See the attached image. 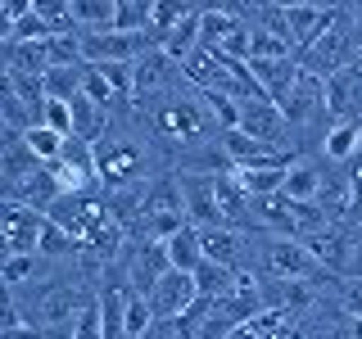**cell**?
I'll return each mask as SVG.
<instances>
[{
  "label": "cell",
  "instance_id": "19",
  "mask_svg": "<svg viewBox=\"0 0 362 339\" xmlns=\"http://www.w3.org/2000/svg\"><path fill=\"white\" fill-rule=\"evenodd\" d=\"M150 14H154V0H118L113 32H127V37H150Z\"/></svg>",
  "mask_w": 362,
  "mask_h": 339
},
{
  "label": "cell",
  "instance_id": "15",
  "mask_svg": "<svg viewBox=\"0 0 362 339\" xmlns=\"http://www.w3.org/2000/svg\"><path fill=\"white\" fill-rule=\"evenodd\" d=\"M168 249V263L173 271H186V276H195L204 267V244H199V226H186V231H177L173 240L163 244Z\"/></svg>",
  "mask_w": 362,
  "mask_h": 339
},
{
  "label": "cell",
  "instance_id": "16",
  "mask_svg": "<svg viewBox=\"0 0 362 339\" xmlns=\"http://www.w3.org/2000/svg\"><path fill=\"white\" fill-rule=\"evenodd\" d=\"M231 172L245 186L249 199H272V195L286 190V172H290V167H231Z\"/></svg>",
  "mask_w": 362,
  "mask_h": 339
},
{
  "label": "cell",
  "instance_id": "25",
  "mask_svg": "<svg viewBox=\"0 0 362 339\" xmlns=\"http://www.w3.org/2000/svg\"><path fill=\"white\" fill-rule=\"evenodd\" d=\"M41 127L59 131L64 141H68V136H73V105H68V100H45V113H41Z\"/></svg>",
  "mask_w": 362,
  "mask_h": 339
},
{
  "label": "cell",
  "instance_id": "20",
  "mask_svg": "<svg viewBox=\"0 0 362 339\" xmlns=\"http://www.w3.org/2000/svg\"><path fill=\"white\" fill-rule=\"evenodd\" d=\"M82 249H86L82 240H73L64 226H54L50 218H45V231H41V244H37V254H41V258H50V263H64V258L82 254Z\"/></svg>",
  "mask_w": 362,
  "mask_h": 339
},
{
  "label": "cell",
  "instance_id": "18",
  "mask_svg": "<svg viewBox=\"0 0 362 339\" xmlns=\"http://www.w3.org/2000/svg\"><path fill=\"white\" fill-rule=\"evenodd\" d=\"M113 18H118V0H73L77 37L82 32H113Z\"/></svg>",
  "mask_w": 362,
  "mask_h": 339
},
{
  "label": "cell",
  "instance_id": "9",
  "mask_svg": "<svg viewBox=\"0 0 362 339\" xmlns=\"http://www.w3.org/2000/svg\"><path fill=\"white\" fill-rule=\"evenodd\" d=\"M168 271H173V263H168V249L163 244L141 240L127 254V285H132V294H141V299H150V290L168 276Z\"/></svg>",
  "mask_w": 362,
  "mask_h": 339
},
{
  "label": "cell",
  "instance_id": "3",
  "mask_svg": "<svg viewBox=\"0 0 362 339\" xmlns=\"http://www.w3.org/2000/svg\"><path fill=\"white\" fill-rule=\"evenodd\" d=\"M177 177V190H181V203H186V218L190 226H222V208H218V172H195V167H181Z\"/></svg>",
  "mask_w": 362,
  "mask_h": 339
},
{
  "label": "cell",
  "instance_id": "8",
  "mask_svg": "<svg viewBox=\"0 0 362 339\" xmlns=\"http://www.w3.org/2000/svg\"><path fill=\"white\" fill-rule=\"evenodd\" d=\"M240 131L254 136V141L263 145H276V150H286V113H281L272 100H240Z\"/></svg>",
  "mask_w": 362,
  "mask_h": 339
},
{
  "label": "cell",
  "instance_id": "21",
  "mask_svg": "<svg viewBox=\"0 0 362 339\" xmlns=\"http://www.w3.org/2000/svg\"><path fill=\"white\" fill-rule=\"evenodd\" d=\"M195 285H199V299L222 303L226 294H231V285H235V271H231V267H218V263H204V267L195 271Z\"/></svg>",
  "mask_w": 362,
  "mask_h": 339
},
{
  "label": "cell",
  "instance_id": "17",
  "mask_svg": "<svg viewBox=\"0 0 362 339\" xmlns=\"http://www.w3.org/2000/svg\"><path fill=\"white\" fill-rule=\"evenodd\" d=\"M41 271H50V258H41V254H5V263H0V280H5L9 294H18L28 280H37Z\"/></svg>",
  "mask_w": 362,
  "mask_h": 339
},
{
  "label": "cell",
  "instance_id": "24",
  "mask_svg": "<svg viewBox=\"0 0 362 339\" xmlns=\"http://www.w3.org/2000/svg\"><path fill=\"white\" fill-rule=\"evenodd\" d=\"M154 321H158V316H154V308H150V299L132 294V303H127V321H122V339H141Z\"/></svg>",
  "mask_w": 362,
  "mask_h": 339
},
{
  "label": "cell",
  "instance_id": "33",
  "mask_svg": "<svg viewBox=\"0 0 362 339\" xmlns=\"http://www.w3.org/2000/svg\"><path fill=\"white\" fill-rule=\"evenodd\" d=\"M358 154H362V150H358Z\"/></svg>",
  "mask_w": 362,
  "mask_h": 339
},
{
  "label": "cell",
  "instance_id": "2",
  "mask_svg": "<svg viewBox=\"0 0 362 339\" xmlns=\"http://www.w3.org/2000/svg\"><path fill=\"white\" fill-rule=\"evenodd\" d=\"M145 167H150V158L136 141H127L122 131H109L105 141L95 145V181L105 186V195H127L136 190L145 177Z\"/></svg>",
  "mask_w": 362,
  "mask_h": 339
},
{
  "label": "cell",
  "instance_id": "5",
  "mask_svg": "<svg viewBox=\"0 0 362 339\" xmlns=\"http://www.w3.org/2000/svg\"><path fill=\"white\" fill-rule=\"evenodd\" d=\"M45 231V213L28 208V203L5 199L0 203V240H5V254H37Z\"/></svg>",
  "mask_w": 362,
  "mask_h": 339
},
{
  "label": "cell",
  "instance_id": "7",
  "mask_svg": "<svg viewBox=\"0 0 362 339\" xmlns=\"http://www.w3.org/2000/svg\"><path fill=\"white\" fill-rule=\"evenodd\" d=\"M195 299H199V285H195V276H186V271H168V276L150 290V308H154L158 321H181V316L195 308Z\"/></svg>",
  "mask_w": 362,
  "mask_h": 339
},
{
  "label": "cell",
  "instance_id": "29",
  "mask_svg": "<svg viewBox=\"0 0 362 339\" xmlns=\"http://www.w3.org/2000/svg\"><path fill=\"white\" fill-rule=\"evenodd\" d=\"M141 339H186V335H181V326H177V321H154Z\"/></svg>",
  "mask_w": 362,
  "mask_h": 339
},
{
  "label": "cell",
  "instance_id": "12",
  "mask_svg": "<svg viewBox=\"0 0 362 339\" xmlns=\"http://www.w3.org/2000/svg\"><path fill=\"white\" fill-rule=\"evenodd\" d=\"M322 177H326L322 163H313V158H294L281 195H286L290 203H317V199H322Z\"/></svg>",
  "mask_w": 362,
  "mask_h": 339
},
{
  "label": "cell",
  "instance_id": "28",
  "mask_svg": "<svg viewBox=\"0 0 362 339\" xmlns=\"http://www.w3.org/2000/svg\"><path fill=\"white\" fill-rule=\"evenodd\" d=\"M0 339H45V331L32 326V321H9L5 331H0Z\"/></svg>",
  "mask_w": 362,
  "mask_h": 339
},
{
  "label": "cell",
  "instance_id": "6",
  "mask_svg": "<svg viewBox=\"0 0 362 339\" xmlns=\"http://www.w3.org/2000/svg\"><path fill=\"white\" fill-rule=\"evenodd\" d=\"M222 163L226 167H290L294 154L290 150H276V145H263L245 131H222Z\"/></svg>",
  "mask_w": 362,
  "mask_h": 339
},
{
  "label": "cell",
  "instance_id": "31",
  "mask_svg": "<svg viewBox=\"0 0 362 339\" xmlns=\"http://www.w3.org/2000/svg\"><path fill=\"white\" fill-rule=\"evenodd\" d=\"M349 339H362V316H354V321H349Z\"/></svg>",
  "mask_w": 362,
  "mask_h": 339
},
{
  "label": "cell",
  "instance_id": "32",
  "mask_svg": "<svg viewBox=\"0 0 362 339\" xmlns=\"http://www.w3.org/2000/svg\"><path fill=\"white\" fill-rule=\"evenodd\" d=\"M281 339H299V335H281Z\"/></svg>",
  "mask_w": 362,
  "mask_h": 339
},
{
  "label": "cell",
  "instance_id": "14",
  "mask_svg": "<svg viewBox=\"0 0 362 339\" xmlns=\"http://www.w3.org/2000/svg\"><path fill=\"white\" fill-rule=\"evenodd\" d=\"M362 150V122H331L322 136V158L326 163H354Z\"/></svg>",
  "mask_w": 362,
  "mask_h": 339
},
{
  "label": "cell",
  "instance_id": "26",
  "mask_svg": "<svg viewBox=\"0 0 362 339\" xmlns=\"http://www.w3.org/2000/svg\"><path fill=\"white\" fill-rule=\"evenodd\" d=\"M73 339H105V316H100V299H90L82 316L73 321Z\"/></svg>",
  "mask_w": 362,
  "mask_h": 339
},
{
  "label": "cell",
  "instance_id": "4",
  "mask_svg": "<svg viewBox=\"0 0 362 339\" xmlns=\"http://www.w3.org/2000/svg\"><path fill=\"white\" fill-rule=\"evenodd\" d=\"M263 263L272 271V280H317L322 276L317 258L303 249V240H294V235H272L263 244Z\"/></svg>",
  "mask_w": 362,
  "mask_h": 339
},
{
  "label": "cell",
  "instance_id": "27",
  "mask_svg": "<svg viewBox=\"0 0 362 339\" xmlns=\"http://www.w3.org/2000/svg\"><path fill=\"white\" fill-rule=\"evenodd\" d=\"M339 312L349 321L362 316V276H339Z\"/></svg>",
  "mask_w": 362,
  "mask_h": 339
},
{
  "label": "cell",
  "instance_id": "13",
  "mask_svg": "<svg viewBox=\"0 0 362 339\" xmlns=\"http://www.w3.org/2000/svg\"><path fill=\"white\" fill-rule=\"evenodd\" d=\"M199 23H204V45H209V50H218V45L226 37H235L249 18L240 14V5H204L199 9Z\"/></svg>",
  "mask_w": 362,
  "mask_h": 339
},
{
  "label": "cell",
  "instance_id": "23",
  "mask_svg": "<svg viewBox=\"0 0 362 339\" xmlns=\"http://www.w3.org/2000/svg\"><path fill=\"white\" fill-rule=\"evenodd\" d=\"M59 163H64V167H73V172L95 177V145L82 141V136H68V141H64V154H59Z\"/></svg>",
  "mask_w": 362,
  "mask_h": 339
},
{
  "label": "cell",
  "instance_id": "11",
  "mask_svg": "<svg viewBox=\"0 0 362 339\" xmlns=\"http://www.w3.org/2000/svg\"><path fill=\"white\" fill-rule=\"evenodd\" d=\"M326 113L331 122H362V77L354 68L326 77Z\"/></svg>",
  "mask_w": 362,
  "mask_h": 339
},
{
  "label": "cell",
  "instance_id": "1",
  "mask_svg": "<svg viewBox=\"0 0 362 339\" xmlns=\"http://www.w3.org/2000/svg\"><path fill=\"white\" fill-rule=\"evenodd\" d=\"M145 118L154 122V131L163 136L168 145H181V150H199V145L213 136V127H218L199 90H195V95H181V86L173 90V95L145 105ZM218 136H222V131H218Z\"/></svg>",
  "mask_w": 362,
  "mask_h": 339
},
{
  "label": "cell",
  "instance_id": "30",
  "mask_svg": "<svg viewBox=\"0 0 362 339\" xmlns=\"http://www.w3.org/2000/svg\"><path fill=\"white\" fill-rule=\"evenodd\" d=\"M349 186H354V208H362V154L349 163Z\"/></svg>",
  "mask_w": 362,
  "mask_h": 339
},
{
  "label": "cell",
  "instance_id": "10",
  "mask_svg": "<svg viewBox=\"0 0 362 339\" xmlns=\"http://www.w3.org/2000/svg\"><path fill=\"white\" fill-rule=\"evenodd\" d=\"M199 244H204V263H218V267H231V271H240L245 254H249V235L240 226H204Z\"/></svg>",
  "mask_w": 362,
  "mask_h": 339
},
{
  "label": "cell",
  "instance_id": "22",
  "mask_svg": "<svg viewBox=\"0 0 362 339\" xmlns=\"http://www.w3.org/2000/svg\"><path fill=\"white\" fill-rule=\"evenodd\" d=\"M23 141H28V150L37 154L45 167L59 163V154H64V136H59V131H50V127H32V131H23Z\"/></svg>",
  "mask_w": 362,
  "mask_h": 339
}]
</instances>
